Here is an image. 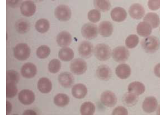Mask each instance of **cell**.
Masks as SVG:
<instances>
[{
    "label": "cell",
    "mask_w": 160,
    "mask_h": 119,
    "mask_svg": "<svg viewBox=\"0 0 160 119\" xmlns=\"http://www.w3.org/2000/svg\"><path fill=\"white\" fill-rule=\"evenodd\" d=\"M141 45L146 52L153 53L158 49L160 42L157 37L150 36L143 39L141 42Z\"/></svg>",
    "instance_id": "6da1fadb"
},
{
    "label": "cell",
    "mask_w": 160,
    "mask_h": 119,
    "mask_svg": "<svg viewBox=\"0 0 160 119\" xmlns=\"http://www.w3.org/2000/svg\"><path fill=\"white\" fill-rule=\"evenodd\" d=\"M94 52L97 58L101 61L107 60L110 58L112 54L110 47L103 43L97 44L94 48Z\"/></svg>",
    "instance_id": "7a4b0ae2"
},
{
    "label": "cell",
    "mask_w": 160,
    "mask_h": 119,
    "mask_svg": "<svg viewBox=\"0 0 160 119\" xmlns=\"http://www.w3.org/2000/svg\"><path fill=\"white\" fill-rule=\"evenodd\" d=\"M70 70L73 74L80 75L83 74L87 70L86 62L82 58H76L71 62Z\"/></svg>",
    "instance_id": "3957f363"
},
{
    "label": "cell",
    "mask_w": 160,
    "mask_h": 119,
    "mask_svg": "<svg viewBox=\"0 0 160 119\" xmlns=\"http://www.w3.org/2000/svg\"><path fill=\"white\" fill-rule=\"evenodd\" d=\"M31 50L29 47L25 43H20L17 44L14 50L15 57L20 61L27 60L30 56Z\"/></svg>",
    "instance_id": "277c9868"
},
{
    "label": "cell",
    "mask_w": 160,
    "mask_h": 119,
    "mask_svg": "<svg viewBox=\"0 0 160 119\" xmlns=\"http://www.w3.org/2000/svg\"><path fill=\"white\" fill-rule=\"evenodd\" d=\"M112 55L115 62L121 63L125 62L128 60L130 53L129 50L125 47L118 46L112 50Z\"/></svg>",
    "instance_id": "5b68a950"
},
{
    "label": "cell",
    "mask_w": 160,
    "mask_h": 119,
    "mask_svg": "<svg viewBox=\"0 0 160 119\" xmlns=\"http://www.w3.org/2000/svg\"><path fill=\"white\" fill-rule=\"evenodd\" d=\"M54 14L56 17L59 21H67L71 18V11L68 6L60 5L56 8Z\"/></svg>",
    "instance_id": "8992f818"
},
{
    "label": "cell",
    "mask_w": 160,
    "mask_h": 119,
    "mask_svg": "<svg viewBox=\"0 0 160 119\" xmlns=\"http://www.w3.org/2000/svg\"><path fill=\"white\" fill-rule=\"evenodd\" d=\"M100 100L104 106L108 107H113L117 102V98L115 94L109 90L103 92L101 95Z\"/></svg>",
    "instance_id": "52a82bcc"
},
{
    "label": "cell",
    "mask_w": 160,
    "mask_h": 119,
    "mask_svg": "<svg viewBox=\"0 0 160 119\" xmlns=\"http://www.w3.org/2000/svg\"><path fill=\"white\" fill-rule=\"evenodd\" d=\"M82 35L86 39H91L96 38L98 34L97 26L95 24L87 23L84 24L81 29Z\"/></svg>",
    "instance_id": "ba28073f"
},
{
    "label": "cell",
    "mask_w": 160,
    "mask_h": 119,
    "mask_svg": "<svg viewBox=\"0 0 160 119\" xmlns=\"http://www.w3.org/2000/svg\"><path fill=\"white\" fill-rule=\"evenodd\" d=\"M18 99L22 104L25 105H28L32 104L34 102L35 95L31 90L23 89L19 93Z\"/></svg>",
    "instance_id": "9c48e42d"
},
{
    "label": "cell",
    "mask_w": 160,
    "mask_h": 119,
    "mask_svg": "<svg viewBox=\"0 0 160 119\" xmlns=\"http://www.w3.org/2000/svg\"><path fill=\"white\" fill-rule=\"evenodd\" d=\"M78 51L81 57L85 58H88L92 56L93 53V45L88 41H82L78 46Z\"/></svg>",
    "instance_id": "30bf717a"
},
{
    "label": "cell",
    "mask_w": 160,
    "mask_h": 119,
    "mask_svg": "<svg viewBox=\"0 0 160 119\" xmlns=\"http://www.w3.org/2000/svg\"><path fill=\"white\" fill-rule=\"evenodd\" d=\"M20 9L21 13L23 15L30 17L33 15L35 12L36 7L32 1L27 0L21 3Z\"/></svg>",
    "instance_id": "8fae6325"
},
{
    "label": "cell",
    "mask_w": 160,
    "mask_h": 119,
    "mask_svg": "<svg viewBox=\"0 0 160 119\" xmlns=\"http://www.w3.org/2000/svg\"><path fill=\"white\" fill-rule=\"evenodd\" d=\"M58 80L59 84L63 87L69 88L74 82V77L72 74L69 72H64L58 76Z\"/></svg>",
    "instance_id": "7c38bea8"
},
{
    "label": "cell",
    "mask_w": 160,
    "mask_h": 119,
    "mask_svg": "<svg viewBox=\"0 0 160 119\" xmlns=\"http://www.w3.org/2000/svg\"><path fill=\"white\" fill-rule=\"evenodd\" d=\"M20 72L22 76L26 78L33 77L37 72V68L34 64L27 62L24 64L21 68Z\"/></svg>",
    "instance_id": "4fadbf2b"
},
{
    "label": "cell",
    "mask_w": 160,
    "mask_h": 119,
    "mask_svg": "<svg viewBox=\"0 0 160 119\" xmlns=\"http://www.w3.org/2000/svg\"><path fill=\"white\" fill-rule=\"evenodd\" d=\"M158 101L156 98L152 96L146 98L142 105L143 111L146 113H150L154 112L158 107Z\"/></svg>",
    "instance_id": "5bb4252c"
},
{
    "label": "cell",
    "mask_w": 160,
    "mask_h": 119,
    "mask_svg": "<svg viewBox=\"0 0 160 119\" xmlns=\"http://www.w3.org/2000/svg\"><path fill=\"white\" fill-rule=\"evenodd\" d=\"M117 76L121 79H126L130 76L131 69L130 66L126 63H122L118 65L115 69Z\"/></svg>",
    "instance_id": "9a60e30c"
},
{
    "label": "cell",
    "mask_w": 160,
    "mask_h": 119,
    "mask_svg": "<svg viewBox=\"0 0 160 119\" xmlns=\"http://www.w3.org/2000/svg\"><path fill=\"white\" fill-rule=\"evenodd\" d=\"M128 11L132 18L137 20L141 19L144 16L145 12L144 7L138 3L132 5L129 8Z\"/></svg>",
    "instance_id": "2e32d148"
},
{
    "label": "cell",
    "mask_w": 160,
    "mask_h": 119,
    "mask_svg": "<svg viewBox=\"0 0 160 119\" xmlns=\"http://www.w3.org/2000/svg\"><path fill=\"white\" fill-rule=\"evenodd\" d=\"M96 73L98 78L104 81L109 80L112 75L111 69L105 65H102L98 66L96 69Z\"/></svg>",
    "instance_id": "e0dca14e"
},
{
    "label": "cell",
    "mask_w": 160,
    "mask_h": 119,
    "mask_svg": "<svg viewBox=\"0 0 160 119\" xmlns=\"http://www.w3.org/2000/svg\"><path fill=\"white\" fill-rule=\"evenodd\" d=\"M71 92L72 96L75 98L81 99L86 96L88 93V89L87 87L84 84L78 83L73 86Z\"/></svg>",
    "instance_id": "ac0fdd59"
},
{
    "label": "cell",
    "mask_w": 160,
    "mask_h": 119,
    "mask_svg": "<svg viewBox=\"0 0 160 119\" xmlns=\"http://www.w3.org/2000/svg\"><path fill=\"white\" fill-rule=\"evenodd\" d=\"M37 88L39 91L41 93L48 94L50 93L52 89V83L48 78L42 77L38 80Z\"/></svg>",
    "instance_id": "d6986e66"
},
{
    "label": "cell",
    "mask_w": 160,
    "mask_h": 119,
    "mask_svg": "<svg viewBox=\"0 0 160 119\" xmlns=\"http://www.w3.org/2000/svg\"><path fill=\"white\" fill-rule=\"evenodd\" d=\"M110 14L112 19L118 22L124 21L127 16L126 10L123 8L120 7H116L113 9Z\"/></svg>",
    "instance_id": "ffe728a7"
},
{
    "label": "cell",
    "mask_w": 160,
    "mask_h": 119,
    "mask_svg": "<svg viewBox=\"0 0 160 119\" xmlns=\"http://www.w3.org/2000/svg\"><path fill=\"white\" fill-rule=\"evenodd\" d=\"M72 40L71 34L66 31H62L59 33L56 38L58 44L62 47H66L71 43Z\"/></svg>",
    "instance_id": "44dd1931"
},
{
    "label": "cell",
    "mask_w": 160,
    "mask_h": 119,
    "mask_svg": "<svg viewBox=\"0 0 160 119\" xmlns=\"http://www.w3.org/2000/svg\"><path fill=\"white\" fill-rule=\"evenodd\" d=\"M98 31L101 35L104 37L110 36L113 31L112 24L109 21H103L99 24Z\"/></svg>",
    "instance_id": "7402d4cb"
},
{
    "label": "cell",
    "mask_w": 160,
    "mask_h": 119,
    "mask_svg": "<svg viewBox=\"0 0 160 119\" xmlns=\"http://www.w3.org/2000/svg\"><path fill=\"white\" fill-rule=\"evenodd\" d=\"M145 86L142 83L137 81H133L128 85V89L129 92L139 96L143 94L145 91Z\"/></svg>",
    "instance_id": "603a6c76"
},
{
    "label": "cell",
    "mask_w": 160,
    "mask_h": 119,
    "mask_svg": "<svg viewBox=\"0 0 160 119\" xmlns=\"http://www.w3.org/2000/svg\"><path fill=\"white\" fill-rule=\"evenodd\" d=\"M74 55L73 50L71 48L67 47L61 48L58 53L59 58L61 60L65 62L70 61L73 59Z\"/></svg>",
    "instance_id": "cb8c5ba5"
},
{
    "label": "cell",
    "mask_w": 160,
    "mask_h": 119,
    "mask_svg": "<svg viewBox=\"0 0 160 119\" xmlns=\"http://www.w3.org/2000/svg\"><path fill=\"white\" fill-rule=\"evenodd\" d=\"M137 33L140 36L146 37L149 36L152 31V27L148 23L144 21L140 22L138 25L137 28Z\"/></svg>",
    "instance_id": "d4e9b609"
},
{
    "label": "cell",
    "mask_w": 160,
    "mask_h": 119,
    "mask_svg": "<svg viewBox=\"0 0 160 119\" xmlns=\"http://www.w3.org/2000/svg\"><path fill=\"white\" fill-rule=\"evenodd\" d=\"M143 21L149 23L152 28L157 27L160 22L159 17L158 15L152 12L147 13L144 17Z\"/></svg>",
    "instance_id": "484cf974"
},
{
    "label": "cell",
    "mask_w": 160,
    "mask_h": 119,
    "mask_svg": "<svg viewBox=\"0 0 160 119\" xmlns=\"http://www.w3.org/2000/svg\"><path fill=\"white\" fill-rule=\"evenodd\" d=\"M95 106L92 102H85L81 105L80 112L82 115H92L94 114L95 111Z\"/></svg>",
    "instance_id": "4316f807"
},
{
    "label": "cell",
    "mask_w": 160,
    "mask_h": 119,
    "mask_svg": "<svg viewBox=\"0 0 160 119\" xmlns=\"http://www.w3.org/2000/svg\"><path fill=\"white\" fill-rule=\"evenodd\" d=\"M138 99V96L128 92L126 93L122 98L123 103L128 107H132L135 105Z\"/></svg>",
    "instance_id": "83f0119b"
},
{
    "label": "cell",
    "mask_w": 160,
    "mask_h": 119,
    "mask_svg": "<svg viewBox=\"0 0 160 119\" xmlns=\"http://www.w3.org/2000/svg\"><path fill=\"white\" fill-rule=\"evenodd\" d=\"M54 103L55 105L59 107H64L67 105L70 101L69 96L64 93H59L54 98Z\"/></svg>",
    "instance_id": "f1b7e54d"
},
{
    "label": "cell",
    "mask_w": 160,
    "mask_h": 119,
    "mask_svg": "<svg viewBox=\"0 0 160 119\" xmlns=\"http://www.w3.org/2000/svg\"><path fill=\"white\" fill-rule=\"evenodd\" d=\"M50 23L47 19L42 18L38 20L35 24V28L37 31L41 33L46 32L50 28Z\"/></svg>",
    "instance_id": "f546056e"
},
{
    "label": "cell",
    "mask_w": 160,
    "mask_h": 119,
    "mask_svg": "<svg viewBox=\"0 0 160 119\" xmlns=\"http://www.w3.org/2000/svg\"><path fill=\"white\" fill-rule=\"evenodd\" d=\"M94 5L97 9L103 12L108 11L111 6L108 0H94Z\"/></svg>",
    "instance_id": "4dcf8cb0"
},
{
    "label": "cell",
    "mask_w": 160,
    "mask_h": 119,
    "mask_svg": "<svg viewBox=\"0 0 160 119\" xmlns=\"http://www.w3.org/2000/svg\"><path fill=\"white\" fill-rule=\"evenodd\" d=\"M61 66L60 61L57 59H52L49 62L48 66V69L51 73L55 74L58 72L60 70Z\"/></svg>",
    "instance_id": "1f68e13d"
},
{
    "label": "cell",
    "mask_w": 160,
    "mask_h": 119,
    "mask_svg": "<svg viewBox=\"0 0 160 119\" xmlns=\"http://www.w3.org/2000/svg\"><path fill=\"white\" fill-rule=\"evenodd\" d=\"M50 52V49L48 46L42 45L37 48L36 50V55L38 58L44 59L48 56Z\"/></svg>",
    "instance_id": "d6a6232c"
},
{
    "label": "cell",
    "mask_w": 160,
    "mask_h": 119,
    "mask_svg": "<svg viewBox=\"0 0 160 119\" xmlns=\"http://www.w3.org/2000/svg\"><path fill=\"white\" fill-rule=\"evenodd\" d=\"M16 84L12 82H6V97L10 98L14 97L17 94L18 89Z\"/></svg>",
    "instance_id": "836d02e7"
},
{
    "label": "cell",
    "mask_w": 160,
    "mask_h": 119,
    "mask_svg": "<svg viewBox=\"0 0 160 119\" xmlns=\"http://www.w3.org/2000/svg\"><path fill=\"white\" fill-rule=\"evenodd\" d=\"M20 79L19 73L14 70H8L6 72V82H12L17 84Z\"/></svg>",
    "instance_id": "e575fe53"
},
{
    "label": "cell",
    "mask_w": 160,
    "mask_h": 119,
    "mask_svg": "<svg viewBox=\"0 0 160 119\" xmlns=\"http://www.w3.org/2000/svg\"><path fill=\"white\" fill-rule=\"evenodd\" d=\"M139 42V38L136 34H131L127 37L125 40V44L127 48H132L136 47Z\"/></svg>",
    "instance_id": "d590c367"
},
{
    "label": "cell",
    "mask_w": 160,
    "mask_h": 119,
    "mask_svg": "<svg viewBox=\"0 0 160 119\" xmlns=\"http://www.w3.org/2000/svg\"><path fill=\"white\" fill-rule=\"evenodd\" d=\"M88 19L91 22L96 23L99 21L101 18V13L99 10L93 9L89 11L88 14Z\"/></svg>",
    "instance_id": "8d00e7d4"
},
{
    "label": "cell",
    "mask_w": 160,
    "mask_h": 119,
    "mask_svg": "<svg viewBox=\"0 0 160 119\" xmlns=\"http://www.w3.org/2000/svg\"><path fill=\"white\" fill-rule=\"evenodd\" d=\"M16 28L19 33L23 34L26 32L28 30L29 25L27 21L23 20H21L17 22Z\"/></svg>",
    "instance_id": "74e56055"
},
{
    "label": "cell",
    "mask_w": 160,
    "mask_h": 119,
    "mask_svg": "<svg viewBox=\"0 0 160 119\" xmlns=\"http://www.w3.org/2000/svg\"><path fill=\"white\" fill-rule=\"evenodd\" d=\"M127 109L122 106H118L115 108L112 111V115H128Z\"/></svg>",
    "instance_id": "f35d334b"
},
{
    "label": "cell",
    "mask_w": 160,
    "mask_h": 119,
    "mask_svg": "<svg viewBox=\"0 0 160 119\" xmlns=\"http://www.w3.org/2000/svg\"><path fill=\"white\" fill-rule=\"evenodd\" d=\"M148 6L151 10H156L160 8V0H149Z\"/></svg>",
    "instance_id": "ab89813d"
},
{
    "label": "cell",
    "mask_w": 160,
    "mask_h": 119,
    "mask_svg": "<svg viewBox=\"0 0 160 119\" xmlns=\"http://www.w3.org/2000/svg\"><path fill=\"white\" fill-rule=\"evenodd\" d=\"M22 0H6L7 4L10 7H15L21 3Z\"/></svg>",
    "instance_id": "60d3db41"
},
{
    "label": "cell",
    "mask_w": 160,
    "mask_h": 119,
    "mask_svg": "<svg viewBox=\"0 0 160 119\" xmlns=\"http://www.w3.org/2000/svg\"><path fill=\"white\" fill-rule=\"evenodd\" d=\"M154 72L157 76L160 78V63L155 66L154 68Z\"/></svg>",
    "instance_id": "b9f144b4"
},
{
    "label": "cell",
    "mask_w": 160,
    "mask_h": 119,
    "mask_svg": "<svg viewBox=\"0 0 160 119\" xmlns=\"http://www.w3.org/2000/svg\"><path fill=\"white\" fill-rule=\"evenodd\" d=\"M12 106L11 103L8 101H6V111L7 115H9L12 110Z\"/></svg>",
    "instance_id": "7bdbcfd3"
},
{
    "label": "cell",
    "mask_w": 160,
    "mask_h": 119,
    "mask_svg": "<svg viewBox=\"0 0 160 119\" xmlns=\"http://www.w3.org/2000/svg\"><path fill=\"white\" fill-rule=\"evenodd\" d=\"M23 115H37V113L36 112L33 110H27L25 111L23 113H22Z\"/></svg>",
    "instance_id": "ee69618b"
},
{
    "label": "cell",
    "mask_w": 160,
    "mask_h": 119,
    "mask_svg": "<svg viewBox=\"0 0 160 119\" xmlns=\"http://www.w3.org/2000/svg\"><path fill=\"white\" fill-rule=\"evenodd\" d=\"M156 114L157 115H160V105L159 106L157 111Z\"/></svg>",
    "instance_id": "f6af8a7d"
},
{
    "label": "cell",
    "mask_w": 160,
    "mask_h": 119,
    "mask_svg": "<svg viewBox=\"0 0 160 119\" xmlns=\"http://www.w3.org/2000/svg\"><path fill=\"white\" fill-rule=\"evenodd\" d=\"M35 0V1H40L41 0Z\"/></svg>",
    "instance_id": "bcb514c9"
},
{
    "label": "cell",
    "mask_w": 160,
    "mask_h": 119,
    "mask_svg": "<svg viewBox=\"0 0 160 119\" xmlns=\"http://www.w3.org/2000/svg\"><path fill=\"white\" fill-rule=\"evenodd\" d=\"M52 0V1H54V0Z\"/></svg>",
    "instance_id": "7dc6e473"
},
{
    "label": "cell",
    "mask_w": 160,
    "mask_h": 119,
    "mask_svg": "<svg viewBox=\"0 0 160 119\" xmlns=\"http://www.w3.org/2000/svg\"></svg>",
    "instance_id": "c3c4849f"
}]
</instances>
